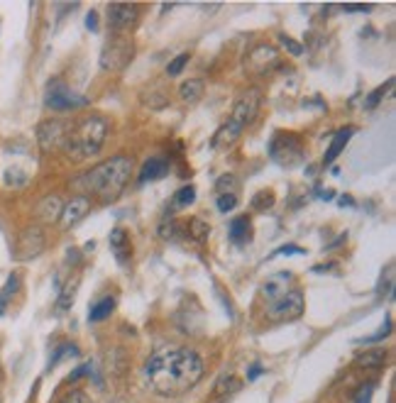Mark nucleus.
Returning a JSON list of instances; mask_svg holds the SVG:
<instances>
[{
	"mask_svg": "<svg viewBox=\"0 0 396 403\" xmlns=\"http://www.w3.org/2000/svg\"><path fill=\"white\" fill-rule=\"evenodd\" d=\"M149 387L159 396H183L203 379V359L188 347L162 350L145 364Z\"/></svg>",
	"mask_w": 396,
	"mask_h": 403,
	"instance_id": "nucleus-1",
	"label": "nucleus"
},
{
	"mask_svg": "<svg viewBox=\"0 0 396 403\" xmlns=\"http://www.w3.org/2000/svg\"><path fill=\"white\" fill-rule=\"evenodd\" d=\"M130 176H132V159L128 154H116V157L101 161L98 166L86 171L76 181V186L86 193V198L88 195H98L101 200H116L130 183Z\"/></svg>",
	"mask_w": 396,
	"mask_h": 403,
	"instance_id": "nucleus-2",
	"label": "nucleus"
},
{
	"mask_svg": "<svg viewBox=\"0 0 396 403\" xmlns=\"http://www.w3.org/2000/svg\"><path fill=\"white\" fill-rule=\"evenodd\" d=\"M108 130H111V125L103 115H86V118L76 120L64 137V152L68 154V159L83 161L96 157L106 145Z\"/></svg>",
	"mask_w": 396,
	"mask_h": 403,
	"instance_id": "nucleus-3",
	"label": "nucleus"
},
{
	"mask_svg": "<svg viewBox=\"0 0 396 403\" xmlns=\"http://www.w3.org/2000/svg\"><path fill=\"white\" fill-rule=\"evenodd\" d=\"M135 47L128 34H113L101 49V68L103 71H123L132 61Z\"/></svg>",
	"mask_w": 396,
	"mask_h": 403,
	"instance_id": "nucleus-4",
	"label": "nucleus"
},
{
	"mask_svg": "<svg viewBox=\"0 0 396 403\" xmlns=\"http://www.w3.org/2000/svg\"><path fill=\"white\" fill-rule=\"evenodd\" d=\"M269 154H272V159L277 161L279 166L291 169V166L303 161V145L296 135H289V132L284 135V132H279L272 140V145H269Z\"/></svg>",
	"mask_w": 396,
	"mask_h": 403,
	"instance_id": "nucleus-5",
	"label": "nucleus"
},
{
	"mask_svg": "<svg viewBox=\"0 0 396 403\" xmlns=\"http://www.w3.org/2000/svg\"><path fill=\"white\" fill-rule=\"evenodd\" d=\"M303 306H306L303 303V293L298 289H289L277 301L267 303V315L277 322H291L303 315Z\"/></svg>",
	"mask_w": 396,
	"mask_h": 403,
	"instance_id": "nucleus-6",
	"label": "nucleus"
},
{
	"mask_svg": "<svg viewBox=\"0 0 396 403\" xmlns=\"http://www.w3.org/2000/svg\"><path fill=\"white\" fill-rule=\"evenodd\" d=\"M88 103V98L76 96L71 88L59 78H51L47 83V93H44V106L51 111H76Z\"/></svg>",
	"mask_w": 396,
	"mask_h": 403,
	"instance_id": "nucleus-7",
	"label": "nucleus"
},
{
	"mask_svg": "<svg viewBox=\"0 0 396 403\" xmlns=\"http://www.w3.org/2000/svg\"><path fill=\"white\" fill-rule=\"evenodd\" d=\"M260 96H262V93H260L257 88H250L248 93L240 96V101L235 103L230 118H228V123H230L235 130L243 132L245 128H248V125L255 123L257 113H260V103H262Z\"/></svg>",
	"mask_w": 396,
	"mask_h": 403,
	"instance_id": "nucleus-8",
	"label": "nucleus"
},
{
	"mask_svg": "<svg viewBox=\"0 0 396 403\" xmlns=\"http://www.w3.org/2000/svg\"><path fill=\"white\" fill-rule=\"evenodd\" d=\"M279 64H281V56L272 44H257V47H252L250 54L245 56V66H248V71L255 73V76L272 73L274 68H279Z\"/></svg>",
	"mask_w": 396,
	"mask_h": 403,
	"instance_id": "nucleus-9",
	"label": "nucleus"
},
{
	"mask_svg": "<svg viewBox=\"0 0 396 403\" xmlns=\"http://www.w3.org/2000/svg\"><path fill=\"white\" fill-rule=\"evenodd\" d=\"M137 17H140V8L137 5H120L113 3L108 5V27L113 34H125L137 25Z\"/></svg>",
	"mask_w": 396,
	"mask_h": 403,
	"instance_id": "nucleus-10",
	"label": "nucleus"
},
{
	"mask_svg": "<svg viewBox=\"0 0 396 403\" xmlns=\"http://www.w3.org/2000/svg\"><path fill=\"white\" fill-rule=\"evenodd\" d=\"M44 245H47V240H44V233L42 228H27L20 233V238H17V259H34L39 257L44 252Z\"/></svg>",
	"mask_w": 396,
	"mask_h": 403,
	"instance_id": "nucleus-11",
	"label": "nucleus"
},
{
	"mask_svg": "<svg viewBox=\"0 0 396 403\" xmlns=\"http://www.w3.org/2000/svg\"><path fill=\"white\" fill-rule=\"evenodd\" d=\"M66 125L59 120H47V123L39 125L37 130V142L42 147V152H54L56 147H64V137H66Z\"/></svg>",
	"mask_w": 396,
	"mask_h": 403,
	"instance_id": "nucleus-12",
	"label": "nucleus"
},
{
	"mask_svg": "<svg viewBox=\"0 0 396 403\" xmlns=\"http://www.w3.org/2000/svg\"><path fill=\"white\" fill-rule=\"evenodd\" d=\"M88 210H91V198H86V195H73L68 203H64V208H61V215H59L61 228L71 230L73 225H78V223L88 215Z\"/></svg>",
	"mask_w": 396,
	"mask_h": 403,
	"instance_id": "nucleus-13",
	"label": "nucleus"
},
{
	"mask_svg": "<svg viewBox=\"0 0 396 403\" xmlns=\"http://www.w3.org/2000/svg\"><path fill=\"white\" fill-rule=\"evenodd\" d=\"M291 281H294L291 272H279V274L269 276V279L264 281V286H262L264 301L272 303V301H277L279 296H284V293L289 291V284H291Z\"/></svg>",
	"mask_w": 396,
	"mask_h": 403,
	"instance_id": "nucleus-14",
	"label": "nucleus"
},
{
	"mask_svg": "<svg viewBox=\"0 0 396 403\" xmlns=\"http://www.w3.org/2000/svg\"><path fill=\"white\" fill-rule=\"evenodd\" d=\"M108 242H111V250L113 255L120 264H125L132 255V242H130V235L125 228H113L111 235H108Z\"/></svg>",
	"mask_w": 396,
	"mask_h": 403,
	"instance_id": "nucleus-15",
	"label": "nucleus"
},
{
	"mask_svg": "<svg viewBox=\"0 0 396 403\" xmlns=\"http://www.w3.org/2000/svg\"><path fill=\"white\" fill-rule=\"evenodd\" d=\"M169 174V159L166 157H149L140 169V183L147 181H159Z\"/></svg>",
	"mask_w": 396,
	"mask_h": 403,
	"instance_id": "nucleus-16",
	"label": "nucleus"
},
{
	"mask_svg": "<svg viewBox=\"0 0 396 403\" xmlns=\"http://www.w3.org/2000/svg\"><path fill=\"white\" fill-rule=\"evenodd\" d=\"M61 208H64V203H61V198L59 195H44L42 200H39V205H37V218L42 223H56L59 220V215H61Z\"/></svg>",
	"mask_w": 396,
	"mask_h": 403,
	"instance_id": "nucleus-17",
	"label": "nucleus"
},
{
	"mask_svg": "<svg viewBox=\"0 0 396 403\" xmlns=\"http://www.w3.org/2000/svg\"><path fill=\"white\" fill-rule=\"evenodd\" d=\"M355 132H357V130H355V128H345V130H340V132H337V135H335V137H332L330 147H328V149H325V157H323V166H330V164H332V161H335V159H337V154H340V152H342V149H345V147H347L350 137H352V135H355Z\"/></svg>",
	"mask_w": 396,
	"mask_h": 403,
	"instance_id": "nucleus-18",
	"label": "nucleus"
},
{
	"mask_svg": "<svg viewBox=\"0 0 396 403\" xmlns=\"http://www.w3.org/2000/svg\"><path fill=\"white\" fill-rule=\"evenodd\" d=\"M230 240L235 245H248L252 240V223L248 215H240L230 220Z\"/></svg>",
	"mask_w": 396,
	"mask_h": 403,
	"instance_id": "nucleus-19",
	"label": "nucleus"
},
{
	"mask_svg": "<svg viewBox=\"0 0 396 403\" xmlns=\"http://www.w3.org/2000/svg\"><path fill=\"white\" fill-rule=\"evenodd\" d=\"M203 91H205V86L200 78H186L179 86V96L183 103H198L200 98H203Z\"/></svg>",
	"mask_w": 396,
	"mask_h": 403,
	"instance_id": "nucleus-20",
	"label": "nucleus"
},
{
	"mask_svg": "<svg viewBox=\"0 0 396 403\" xmlns=\"http://www.w3.org/2000/svg\"><path fill=\"white\" fill-rule=\"evenodd\" d=\"M384 362H387V352L384 350H367V352L357 354L355 364L362 367V369H380Z\"/></svg>",
	"mask_w": 396,
	"mask_h": 403,
	"instance_id": "nucleus-21",
	"label": "nucleus"
},
{
	"mask_svg": "<svg viewBox=\"0 0 396 403\" xmlns=\"http://www.w3.org/2000/svg\"><path fill=\"white\" fill-rule=\"evenodd\" d=\"M116 310V298H101L98 303H93L88 310V320L91 322H101V320H106V318H111V313Z\"/></svg>",
	"mask_w": 396,
	"mask_h": 403,
	"instance_id": "nucleus-22",
	"label": "nucleus"
},
{
	"mask_svg": "<svg viewBox=\"0 0 396 403\" xmlns=\"http://www.w3.org/2000/svg\"><path fill=\"white\" fill-rule=\"evenodd\" d=\"M196 200V186H181L179 191L174 193V200H171V208L174 210H183V208H188V205Z\"/></svg>",
	"mask_w": 396,
	"mask_h": 403,
	"instance_id": "nucleus-23",
	"label": "nucleus"
},
{
	"mask_svg": "<svg viewBox=\"0 0 396 403\" xmlns=\"http://www.w3.org/2000/svg\"><path fill=\"white\" fill-rule=\"evenodd\" d=\"M392 86H394V78H387V83H382V86H377L375 91H372L370 96H367V101H365V108L367 111H372V108H377L380 103L384 101V96L392 91Z\"/></svg>",
	"mask_w": 396,
	"mask_h": 403,
	"instance_id": "nucleus-24",
	"label": "nucleus"
},
{
	"mask_svg": "<svg viewBox=\"0 0 396 403\" xmlns=\"http://www.w3.org/2000/svg\"><path fill=\"white\" fill-rule=\"evenodd\" d=\"M179 235H183V228L176 220H171V218H166L162 225H159V238L162 240L174 242V240H179Z\"/></svg>",
	"mask_w": 396,
	"mask_h": 403,
	"instance_id": "nucleus-25",
	"label": "nucleus"
},
{
	"mask_svg": "<svg viewBox=\"0 0 396 403\" xmlns=\"http://www.w3.org/2000/svg\"><path fill=\"white\" fill-rule=\"evenodd\" d=\"M188 235H191L193 240L203 242V240H208V235H210V225L203 220V218H193V220L188 223Z\"/></svg>",
	"mask_w": 396,
	"mask_h": 403,
	"instance_id": "nucleus-26",
	"label": "nucleus"
},
{
	"mask_svg": "<svg viewBox=\"0 0 396 403\" xmlns=\"http://www.w3.org/2000/svg\"><path fill=\"white\" fill-rule=\"evenodd\" d=\"M76 286H78V281H68V284L64 286V291L59 293V301H56V310L59 313H64V310L71 308V303H73V296H76Z\"/></svg>",
	"mask_w": 396,
	"mask_h": 403,
	"instance_id": "nucleus-27",
	"label": "nucleus"
},
{
	"mask_svg": "<svg viewBox=\"0 0 396 403\" xmlns=\"http://www.w3.org/2000/svg\"><path fill=\"white\" fill-rule=\"evenodd\" d=\"M240 389V382L233 377V374H223L220 379H218L215 384V396H223V394H230V391H238Z\"/></svg>",
	"mask_w": 396,
	"mask_h": 403,
	"instance_id": "nucleus-28",
	"label": "nucleus"
},
{
	"mask_svg": "<svg viewBox=\"0 0 396 403\" xmlns=\"http://www.w3.org/2000/svg\"><path fill=\"white\" fill-rule=\"evenodd\" d=\"M238 188H240V181H238V178H235L233 174H223V176L215 181V191H218V195H220V193H238Z\"/></svg>",
	"mask_w": 396,
	"mask_h": 403,
	"instance_id": "nucleus-29",
	"label": "nucleus"
},
{
	"mask_svg": "<svg viewBox=\"0 0 396 403\" xmlns=\"http://www.w3.org/2000/svg\"><path fill=\"white\" fill-rule=\"evenodd\" d=\"M272 205H274V193L272 191H260V193L252 195V210L262 213V210L272 208Z\"/></svg>",
	"mask_w": 396,
	"mask_h": 403,
	"instance_id": "nucleus-30",
	"label": "nucleus"
},
{
	"mask_svg": "<svg viewBox=\"0 0 396 403\" xmlns=\"http://www.w3.org/2000/svg\"><path fill=\"white\" fill-rule=\"evenodd\" d=\"M389 335H392V315H387V320L382 322V327L375 332V335L362 337V340H357V342H360V345H372V342H380V340L389 337Z\"/></svg>",
	"mask_w": 396,
	"mask_h": 403,
	"instance_id": "nucleus-31",
	"label": "nucleus"
},
{
	"mask_svg": "<svg viewBox=\"0 0 396 403\" xmlns=\"http://www.w3.org/2000/svg\"><path fill=\"white\" fill-rule=\"evenodd\" d=\"M76 354H78V347H76V345H71V342L59 345V347H56V354L49 359V367H56L61 359H66V357H76Z\"/></svg>",
	"mask_w": 396,
	"mask_h": 403,
	"instance_id": "nucleus-32",
	"label": "nucleus"
},
{
	"mask_svg": "<svg viewBox=\"0 0 396 403\" xmlns=\"http://www.w3.org/2000/svg\"><path fill=\"white\" fill-rule=\"evenodd\" d=\"M218 210L220 213H230V210H235L238 208V195L235 193H220L218 195Z\"/></svg>",
	"mask_w": 396,
	"mask_h": 403,
	"instance_id": "nucleus-33",
	"label": "nucleus"
},
{
	"mask_svg": "<svg viewBox=\"0 0 396 403\" xmlns=\"http://www.w3.org/2000/svg\"><path fill=\"white\" fill-rule=\"evenodd\" d=\"M17 291H20V276H17V274H10L8 281H5V286L0 289V293H3V296L10 301V298H13Z\"/></svg>",
	"mask_w": 396,
	"mask_h": 403,
	"instance_id": "nucleus-34",
	"label": "nucleus"
},
{
	"mask_svg": "<svg viewBox=\"0 0 396 403\" xmlns=\"http://www.w3.org/2000/svg\"><path fill=\"white\" fill-rule=\"evenodd\" d=\"M279 44L284 47L286 51H289L291 56H301L303 54V47L298 42H294V39L289 37V34H279Z\"/></svg>",
	"mask_w": 396,
	"mask_h": 403,
	"instance_id": "nucleus-35",
	"label": "nucleus"
},
{
	"mask_svg": "<svg viewBox=\"0 0 396 403\" xmlns=\"http://www.w3.org/2000/svg\"><path fill=\"white\" fill-rule=\"evenodd\" d=\"M188 59H191L188 54H179L169 66H166V73H169V76H179V73L183 71V66L188 64Z\"/></svg>",
	"mask_w": 396,
	"mask_h": 403,
	"instance_id": "nucleus-36",
	"label": "nucleus"
},
{
	"mask_svg": "<svg viewBox=\"0 0 396 403\" xmlns=\"http://www.w3.org/2000/svg\"><path fill=\"white\" fill-rule=\"evenodd\" d=\"M59 403H93L86 391H68V394Z\"/></svg>",
	"mask_w": 396,
	"mask_h": 403,
	"instance_id": "nucleus-37",
	"label": "nucleus"
},
{
	"mask_svg": "<svg viewBox=\"0 0 396 403\" xmlns=\"http://www.w3.org/2000/svg\"><path fill=\"white\" fill-rule=\"evenodd\" d=\"M372 394H375V384H365L362 389H360L357 399H355V403H372Z\"/></svg>",
	"mask_w": 396,
	"mask_h": 403,
	"instance_id": "nucleus-38",
	"label": "nucleus"
},
{
	"mask_svg": "<svg viewBox=\"0 0 396 403\" xmlns=\"http://www.w3.org/2000/svg\"><path fill=\"white\" fill-rule=\"evenodd\" d=\"M279 255H306V250H303V247H298V245H284V247H279V250L274 252V257H279Z\"/></svg>",
	"mask_w": 396,
	"mask_h": 403,
	"instance_id": "nucleus-39",
	"label": "nucleus"
},
{
	"mask_svg": "<svg viewBox=\"0 0 396 403\" xmlns=\"http://www.w3.org/2000/svg\"><path fill=\"white\" fill-rule=\"evenodd\" d=\"M91 372H93V367H91V364L76 367V369H73L71 374H68V382H78V379L86 377V374H91Z\"/></svg>",
	"mask_w": 396,
	"mask_h": 403,
	"instance_id": "nucleus-40",
	"label": "nucleus"
},
{
	"mask_svg": "<svg viewBox=\"0 0 396 403\" xmlns=\"http://www.w3.org/2000/svg\"><path fill=\"white\" fill-rule=\"evenodd\" d=\"M262 374H264L262 364H260V362H255V364H252L250 369H248V382H255V379H260Z\"/></svg>",
	"mask_w": 396,
	"mask_h": 403,
	"instance_id": "nucleus-41",
	"label": "nucleus"
},
{
	"mask_svg": "<svg viewBox=\"0 0 396 403\" xmlns=\"http://www.w3.org/2000/svg\"><path fill=\"white\" fill-rule=\"evenodd\" d=\"M96 20H98V15L96 13H88V17H86V27H88L91 32H98V22Z\"/></svg>",
	"mask_w": 396,
	"mask_h": 403,
	"instance_id": "nucleus-42",
	"label": "nucleus"
},
{
	"mask_svg": "<svg viewBox=\"0 0 396 403\" xmlns=\"http://www.w3.org/2000/svg\"><path fill=\"white\" fill-rule=\"evenodd\" d=\"M8 298L3 296V293H0V315H5V310H8Z\"/></svg>",
	"mask_w": 396,
	"mask_h": 403,
	"instance_id": "nucleus-43",
	"label": "nucleus"
},
{
	"mask_svg": "<svg viewBox=\"0 0 396 403\" xmlns=\"http://www.w3.org/2000/svg\"><path fill=\"white\" fill-rule=\"evenodd\" d=\"M320 193V198H323V200H332V191H330V188H328V191H318Z\"/></svg>",
	"mask_w": 396,
	"mask_h": 403,
	"instance_id": "nucleus-44",
	"label": "nucleus"
},
{
	"mask_svg": "<svg viewBox=\"0 0 396 403\" xmlns=\"http://www.w3.org/2000/svg\"><path fill=\"white\" fill-rule=\"evenodd\" d=\"M340 205H350V208H352L355 200H352V198H347V195H345V198H340Z\"/></svg>",
	"mask_w": 396,
	"mask_h": 403,
	"instance_id": "nucleus-45",
	"label": "nucleus"
}]
</instances>
